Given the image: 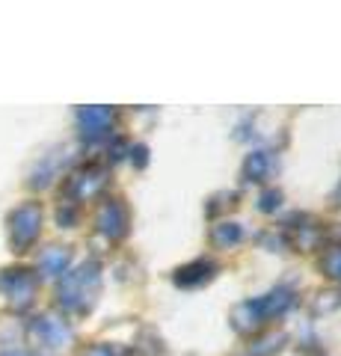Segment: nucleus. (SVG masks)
Returning <instances> with one entry per match:
<instances>
[{"label": "nucleus", "mask_w": 341, "mask_h": 356, "mask_svg": "<svg viewBox=\"0 0 341 356\" xmlns=\"http://www.w3.org/2000/svg\"><path fill=\"white\" fill-rule=\"evenodd\" d=\"M98 294H101V264L95 259L63 273L57 282V306L65 315H86V312H92V306L98 303Z\"/></svg>", "instance_id": "1"}, {"label": "nucleus", "mask_w": 341, "mask_h": 356, "mask_svg": "<svg viewBox=\"0 0 341 356\" xmlns=\"http://www.w3.org/2000/svg\"><path fill=\"white\" fill-rule=\"evenodd\" d=\"M6 226H9V247H13V252H27L42 232V205L21 202L13 214H9Z\"/></svg>", "instance_id": "2"}, {"label": "nucleus", "mask_w": 341, "mask_h": 356, "mask_svg": "<svg viewBox=\"0 0 341 356\" xmlns=\"http://www.w3.org/2000/svg\"><path fill=\"white\" fill-rule=\"evenodd\" d=\"M0 291L6 294V303L15 312H24L33 306V300H36L39 280L27 267H6V270L0 273Z\"/></svg>", "instance_id": "3"}, {"label": "nucleus", "mask_w": 341, "mask_h": 356, "mask_svg": "<svg viewBox=\"0 0 341 356\" xmlns=\"http://www.w3.org/2000/svg\"><path fill=\"white\" fill-rule=\"evenodd\" d=\"M104 184H107V170L98 163H90V166H83V170L72 172V178L65 181V199L74 205L86 202V199H95L101 193Z\"/></svg>", "instance_id": "4"}, {"label": "nucleus", "mask_w": 341, "mask_h": 356, "mask_svg": "<svg viewBox=\"0 0 341 356\" xmlns=\"http://www.w3.org/2000/svg\"><path fill=\"white\" fill-rule=\"evenodd\" d=\"M30 336L36 339L42 348L57 350L72 341V327L57 315H39V318H33V324H30Z\"/></svg>", "instance_id": "5"}, {"label": "nucleus", "mask_w": 341, "mask_h": 356, "mask_svg": "<svg viewBox=\"0 0 341 356\" xmlns=\"http://www.w3.org/2000/svg\"><path fill=\"white\" fill-rule=\"evenodd\" d=\"M113 119H116L113 107H81L78 110V131L86 143H98V140L110 137Z\"/></svg>", "instance_id": "6"}, {"label": "nucleus", "mask_w": 341, "mask_h": 356, "mask_svg": "<svg viewBox=\"0 0 341 356\" xmlns=\"http://www.w3.org/2000/svg\"><path fill=\"white\" fill-rule=\"evenodd\" d=\"M128 208L122 205V199H107L95 214V229L101 232L107 241H122L128 235Z\"/></svg>", "instance_id": "7"}, {"label": "nucleus", "mask_w": 341, "mask_h": 356, "mask_svg": "<svg viewBox=\"0 0 341 356\" xmlns=\"http://www.w3.org/2000/svg\"><path fill=\"white\" fill-rule=\"evenodd\" d=\"M217 261L214 259H196V261H187L181 264L178 270L172 273V282L178 285V288H202L208 285L217 276Z\"/></svg>", "instance_id": "8"}, {"label": "nucleus", "mask_w": 341, "mask_h": 356, "mask_svg": "<svg viewBox=\"0 0 341 356\" xmlns=\"http://www.w3.org/2000/svg\"><path fill=\"white\" fill-rule=\"evenodd\" d=\"M256 306H258V315L264 318V324H267V321H273V318H282L285 312L294 306V291L285 288V285H276V288H270L264 297H256Z\"/></svg>", "instance_id": "9"}, {"label": "nucleus", "mask_w": 341, "mask_h": 356, "mask_svg": "<svg viewBox=\"0 0 341 356\" xmlns=\"http://www.w3.org/2000/svg\"><path fill=\"white\" fill-rule=\"evenodd\" d=\"M72 264V247H48L39 255V273L45 280H60L63 273H69Z\"/></svg>", "instance_id": "10"}, {"label": "nucleus", "mask_w": 341, "mask_h": 356, "mask_svg": "<svg viewBox=\"0 0 341 356\" xmlns=\"http://www.w3.org/2000/svg\"><path fill=\"white\" fill-rule=\"evenodd\" d=\"M232 327L240 336H252V332H258L264 327V318L258 315L256 300H244V303H238L232 309Z\"/></svg>", "instance_id": "11"}, {"label": "nucleus", "mask_w": 341, "mask_h": 356, "mask_svg": "<svg viewBox=\"0 0 341 356\" xmlns=\"http://www.w3.org/2000/svg\"><path fill=\"white\" fill-rule=\"evenodd\" d=\"M273 170V154L267 149H256V152H249L247 154V161H244V181H264V178L270 175Z\"/></svg>", "instance_id": "12"}, {"label": "nucleus", "mask_w": 341, "mask_h": 356, "mask_svg": "<svg viewBox=\"0 0 341 356\" xmlns=\"http://www.w3.org/2000/svg\"><path fill=\"white\" fill-rule=\"evenodd\" d=\"M240 241H244V229H240V222L223 220V222H217V226H211L214 250H228V247H235V243H240Z\"/></svg>", "instance_id": "13"}, {"label": "nucleus", "mask_w": 341, "mask_h": 356, "mask_svg": "<svg viewBox=\"0 0 341 356\" xmlns=\"http://www.w3.org/2000/svg\"><path fill=\"white\" fill-rule=\"evenodd\" d=\"M288 341V336L285 332H273V336H264L261 341L249 344V356H273L282 350V344Z\"/></svg>", "instance_id": "14"}, {"label": "nucleus", "mask_w": 341, "mask_h": 356, "mask_svg": "<svg viewBox=\"0 0 341 356\" xmlns=\"http://www.w3.org/2000/svg\"><path fill=\"white\" fill-rule=\"evenodd\" d=\"M321 270H324L326 280L341 282V247H333V250H326V252H324Z\"/></svg>", "instance_id": "15"}, {"label": "nucleus", "mask_w": 341, "mask_h": 356, "mask_svg": "<svg viewBox=\"0 0 341 356\" xmlns=\"http://www.w3.org/2000/svg\"><path fill=\"white\" fill-rule=\"evenodd\" d=\"M226 205H228V208L238 205V193H235V191L214 193L211 199H208V205H205V214H208V217H217V214H219V211H223Z\"/></svg>", "instance_id": "16"}, {"label": "nucleus", "mask_w": 341, "mask_h": 356, "mask_svg": "<svg viewBox=\"0 0 341 356\" xmlns=\"http://www.w3.org/2000/svg\"><path fill=\"white\" fill-rule=\"evenodd\" d=\"M282 208V191L279 187H267V191H261L258 196V211L261 214H276Z\"/></svg>", "instance_id": "17"}, {"label": "nucleus", "mask_w": 341, "mask_h": 356, "mask_svg": "<svg viewBox=\"0 0 341 356\" xmlns=\"http://www.w3.org/2000/svg\"><path fill=\"white\" fill-rule=\"evenodd\" d=\"M57 222H60L63 229H72L74 222H78V205L69 202V199H65V202H60V208H57Z\"/></svg>", "instance_id": "18"}, {"label": "nucleus", "mask_w": 341, "mask_h": 356, "mask_svg": "<svg viewBox=\"0 0 341 356\" xmlns=\"http://www.w3.org/2000/svg\"><path fill=\"white\" fill-rule=\"evenodd\" d=\"M128 154H131V163H134V170H146L149 166V146L146 143H134V146L128 149Z\"/></svg>", "instance_id": "19"}, {"label": "nucleus", "mask_w": 341, "mask_h": 356, "mask_svg": "<svg viewBox=\"0 0 341 356\" xmlns=\"http://www.w3.org/2000/svg\"><path fill=\"white\" fill-rule=\"evenodd\" d=\"M338 306H341V297L333 294V291H326V294H321V300L315 303V312H333V309H338Z\"/></svg>", "instance_id": "20"}, {"label": "nucleus", "mask_w": 341, "mask_h": 356, "mask_svg": "<svg viewBox=\"0 0 341 356\" xmlns=\"http://www.w3.org/2000/svg\"><path fill=\"white\" fill-rule=\"evenodd\" d=\"M81 356H119V350L113 348V344H90Z\"/></svg>", "instance_id": "21"}, {"label": "nucleus", "mask_w": 341, "mask_h": 356, "mask_svg": "<svg viewBox=\"0 0 341 356\" xmlns=\"http://www.w3.org/2000/svg\"><path fill=\"white\" fill-rule=\"evenodd\" d=\"M0 356H27V353H24V350H3Z\"/></svg>", "instance_id": "22"}]
</instances>
